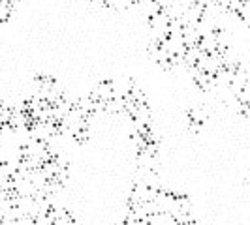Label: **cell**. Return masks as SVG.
Here are the masks:
<instances>
[{
  "label": "cell",
  "mask_w": 250,
  "mask_h": 225,
  "mask_svg": "<svg viewBox=\"0 0 250 225\" xmlns=\"http://www.w3.org/2000/svg\"><path fill=\"white\" fill-rule=\"evenodd\" d=\"M10 15H12V6H10V4L0 2V23H2V21H6Z\"/></svg>",
  "instance_id": "obj_1"
}]
</instances>
